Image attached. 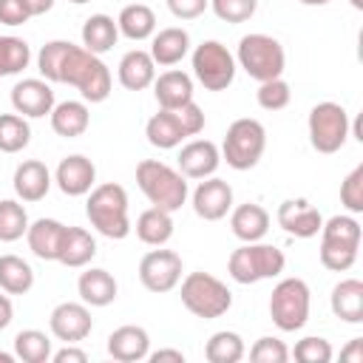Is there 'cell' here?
I'll use <instances>...</instances> for the list:
<instances>
[{
    "label": "cell",
    "mask_w": 363,
    "mask_h": 363,
    "mask_svg": "<svg viewBox=\"0 0 363 363\" xmlns=\"http://www.w3.org/2000/svg\"><path fill=\"white\" fill-rule=\"evenodd\" d=\"M255 99L264 111H284L292 99V91H289V82L275 77V79H267V82H258V91H255Z\"/></svg>",
    "instance_id": "obj_42"
},
{
    "label": "cell",
    "mask_w": 363,
    "mask_h": 363,
    "mask_svg": "<svg viewBox=\"0 0 363 363\" xmlns=\"http://www.w3.org/2000/svg\"><path fill=\"white\" fill-rule=\"evenodd\" d=\"M193 210L204 221H221L233 210V187L218 176L199 179V187L193 190Z\"/></svg>",
    "instance_id": "obj_13"
},
{
    "label": "cell",
    "mask_w": 363,
    "mask_h": 363,
    "mask_svg": "<svg viewBox=\"0 0 363 363\" xmlns=\"http://www.w3.org/2000/svg\"><path fill=\"white\" fill-rule=\"evenodd\" d=\"M94 255H96V241H94V235H91L88 230H82V227H68L57 261H60L62 267L79 269V267L91 264Z\"/></svg>",
    "instance_id": "obj_30"
},
{
    "label": "cell",
    "mask_w": 363,
    "mask_h": 363,
    "mask_svg": "<svg viewBox=\"0 0 363 363\" xmlns=\"http://www.w3.org/2000/svg\"><path fill=\"white\" fill-rule=\"evenodd\" d=\"M136 184L153 207L167 213H176L187 201V179L159 159H142L136 164Z\"/></svg>",
    "instance_id": "obj_3"
},
{
    "label": "cell",
    "mask_w": 363,
    "mask_h": 363,
    "mask_svg": "<svg viewBox=\"0 0 363 363\" xmlns=\"http://www.w3.org/2000/svg\"><path fill=\"white\" fill-rule=\"evenodd\" d=\"M176 20H196L207 11L210 0H164Z\"/></svg>",
    "instance_id": "obj_47"
},
{
    "label": "cell",
    "mask_w": 363,
    "mask_h": 363,
    "mask_svg": "<svg viewBox=\"0 0 363 363\" xmlns=\"http://www.w3.org/2000/svg\"><path fill=\"white\" fill-rule=\"evenodd\" d=\"M357 250H360V247L335 244V241H320L318 255H320V264H323L326 269H332V272H346V269L354 267V261H357Z\"/></svg>",
    "instance_id": "obj_41"
},
{
    "label": "cell",
    "mask_w": 363,
    "mask_h": 363,
    "mask_svg": "<svg viewBox=\"0 0 363 363\" xmlns=\"http://www.w3.org/2000/svg\"><path fill=\"white\" fill-rule=\"evenodd\" d=\"M298 3H303V6H326L329 0H298Z\"/></svg>",
    "instance_id": "obj_54"
},
{
    "label": "cell",
    "mask_w": 363,
    "mask_h": 363,
    "mask_svg": "<svg viewBox=\"0 0 363 363\" xmlns=\"http://www.w3.org/2000/svg\"><path fill=\"white\" fill-rule=\"evenodd\" d=\"M65 224L57 221V218H37L28 224L26 230V241H28V250L40 258V261H57L60 258V247H62V238H65Z\"/></svg>",
    "instance_id": "obj_20"
},
{
    "label": "cell",
    "mask_w": 363,
    "mask_h": 363,
    "mask_svg": "<svg viewBox=\"0 0 363 363\" xmlns=\"http://www.w3.org/2000/svg\"><path fill=\"white\" fill-rule=\"evenodd\" d=\"M116 77H119V85L128 88V91H145V88H150L153 79H156V62H153L150 51H142V48L128 51L119 60Z\"/></svg>",
    "instance_id": "obj_22"
},
{
    "label": "cell",
    "mask_w": 363,
    "mask_h": 363,
    "mask_svg": "<svg viewBox=\"0 0 363 363\" xmlns=\"http://www.w3.org/2000/svg\"><path fill=\"white\" fill-rule=\"evenodd\" d=\"M68 3H74V6H82V3H91V0H68Z\"/></svg>",
    "instance_id": "obj_57"
},
{
    "label": "cell",
    "mask_w": 363,
    "mask_h": 363,
    "mask_svg": "<svg viewBox=\"0 0 363 363\" xmlns=\"http://www.w3.org/2000/svg\"><path fill=\"white\" fill-rule=\"evenodd\" d=\"M176 162H179V173L184 179H207L218 170L221 150L210 139H190L187 145H182Z\"/></svg>",
    "instance_id": "obj_15"
},
{
    "label": "cell",
    "mask_w": 363,
    "mask_h": 363,
    "mask_svg": "<svg viewBox=\"0 0 363 363\" xmlns=\"http://www.w3.org/2000/svg\"><path fill=\"white\" fill-rule=\"evenodd\" d=\"M23 6L28 9V14H31V17H40V14H45V11H51V6H54V0H23Z\"/></svg>",
    "instance_id": "obj_53"
},
{
    "label": "cell",
    "mask_w": 363,
    "mask_h": 363,
    "mask_svg": "<svg viewBox=\"0 0 363 363\" xmlns=\"http://www.w3.org/2000/svg\"><path fill=\"white\" fill-rule=\"evenodd\" d=\"M267 150V130L258 119L241 116L235 119L221 142V159L233 170H252Z\"/></svg>",
    "instance_id": "obj_6"
},
{
    "label": "cell",
    "mask_w": 363,
    "mask_h": 363,
    "mask_svg": "<svg viewBox=\"0 0 363 363\" xmlns=\"http://www.w3.org/2000/svg\"><path fill=\"white\" fill-rule=\"evenodd\" d=\"M11 318H14V306H11V298L6 292V295H0V332L11 323Z\"/></svg>",
    "instance_id": "obj_52"
},
{
    "label": "cell",
    "mask_w": 363,
    "mask_h": 363,
    "mask_svg": "<svg viewBox=\"0 0 363 363\" xmlns=\"http://www.w3.org/2000/svg\"><path fill=\"white\" fill-rule=\"evenodd\" d=\"M309 142L318 153H337L349 139V113L337 102H318L309 111Z\"/></svg>",
    "instance_id": "obj_9"
},
{
    "label": "cell",
    "mask_w": 363,
    "mask_h": 363,
    "mask_svg": "<svg viewBox=\"0 0 363 363\" xmlns=\"http://www.w3.org/2000/svg\"><path fill=\"white\" fill-rule=\"evenodd\" d=\"M193 74L207 91H227L235 79V57L218 40H204L193 48Z\"/></svg>",
    "instance_id": "obj_10"
},
{
    "label": "cell",
    "mask_w": 363,
    "mask_h": 363,
    "mask_svg": "<svg viewBox=\"0 0 363 363\" xmlns=\"http://www.w3.org/2000/svg\"><path fill=\"white\" fill-rule=\"evenodd\" d=\"M235 65L244 68L255 82H267L284 74L286 65V54L284 45L269 37V34H244L238 40V51H235Z\"/></svg>",
    "instance_id": "obj_5"
},
{
    "label": "cell",
    "mask_w": 363,
    "mask_h": 363,
    "mask_svg": "<svg viewBox=\"0 0 363 363\" xmlns=\"http://www.w3.org/2000/svg\"><path fill=\"white\" fill-rule=\"evenodd\" d=\"M51 360H54V363H85L88 354H85L82 349H77L74 343H65V349L51 352Z\"/></svg>",
    "instance_id": "obj_49"
},
{
    "label": "cell",
    "mask_w": 363,
    "mask_h": 363,
    "mask_svg": "<svg viewBox=\"0 0 363 363\" xmlns=\"http://www.w3.org/2000/svg\"><path fill=\"white\" fill-rule=\"evenodd\" d=\"M286 267V255L275 244L250 241L230 252L227 272L235 284H258L267 278H278Z\"/></svg>",
    "instance_id": "obj_4"
},
{
    "label": "cell",
    "mask_w": 363,
    "mask_h": 363,
    "mask_svg": "<svg viewBox=\"0 0 363 363\" xmlns=\"http://www.w3.org/2000/svg\"><path fill=\"white\" fill-rule=\"evenodd\" d=\"M275 218L295 238H312V235L320 233V224H323V216L306 199H286V201H281Z\"/></svg>",
    "instance_id": "obj_17"
},
{
    "label": "cell",
    "mask_w": 363,
    "mask_h": 363,
    "mask_svg": "<svg viewBox=\"0 0 363 363\" xmlns=\"http://www.w3.org/2000/svg\"><path fill=\"white\" fill-rule=\"evenodd\" d=\"M210 9L224 23H247L255 14L258 0H210Z\"/></svg>",
    "instance_id": "obj_43"
},
{
    "label": "cell",
    "mask_w": 363,
    "mask_h": 363,
    "mask_svg": "<svg viewBox=\"0 0 363 363\" xmlns=\"http://www.w3.org/2000/svg\"><path fill=\"white\" fill-rule=\"evenodd\" d=\"M77 292H79L82 303H88V306H108V303L116 301L119 286H116V278H113L108 269L91 267V269H85V272L79 275Z\"/></svg>",
    "instance_id": "obj_25"
},
{
    "label": "cell",
    "mask_w": 363,
    "mask_h": 363,
    "mask_svg": "<svg viewBox=\"0 0 363 363\" xmlns=\"http://www.w3.org/2000/svg\"><path fill=\"white\" fill-rule=\"evenodd\" d=\"M340 360H349V363H363V337H354L343 352H340Z\"/></svg>",
    "instance_id": "obj_50"
},
{
    "label": "cell",
    "mask_w": 363,
    "mask_h": 363,
    "mask_svg": "<svg viewBox=\"0 0 363 363\" xmlns=\"http://www.w3.org/2000/svg\"><path fill=\"white\" fill-rule=\"evenodd\" d=\"M116 26H119V34H125L133 43H142V40L156 34V14L145 3H130L119 11Z\"/></svg>",
    "instance_id": "obj_31"
},
{
    "label": "cell",
    "mask_w": 363,
    "mask_h": 363,
    "mask_svg": "<svg viewBox=\"0 0 363 363\" xmlns=\"http://www.w3.org/2000/svg\"><path fill=\"white\" fill-rule=\"evenodd\" d=\"M57 105L54 91L45 79H20L11 88V108L14 113L26 116V119H43L51 113V108Z\"/></svg>",
    "instance_id": "obj_14"
},
{
    "label": "cell",
    "mask_w": 363,
    "mask_h": 363,
    "mask_svg": "<svg viewBox=\"0 0 363 363\" xmlns=\"http://www.w3.org/2000/svg\"><path fill=\"white\" fill-rule=\"evenodd\" d=\"M230 230L238 241L250 244V241H261L269 230V213L255 204V201H247V204H238L233 213H230Z\"/></svg>",
    "instance_id": "obj_24"
},
{
    "label": "cell",
    "mask_w": 363,
    "mask_h": 363,
    "mask_svg": "<svg viewBox=\"0 0 363 363\" xmlns=\"http://www.w3.org/2000/svg\"><path fill=\"white\" fill-rule=\"evenodd\" d=\"M28 20H31V14L23 6V0H0V23H6V26H23Z\"/></svg>",
    "instance_id": "obj_48"
},
{
    "label": "cell",
    "mask_w": 363,
    "mask_h": 363,
    "mask_svg": "<svg viewBox=\"0 0 363 363\" xmlns=\"http://www.w3.org/2000/svg\"><path fill=\"white\" fill-rule=\"evenodd\" d=\"M85 216L91 221V227L105 235V238H125L130 233V218H128V193L122 184L105 182V184H94L85 201Z\"/></svg>",
    "instance_id": "obj_1"
},
{
    "label": "cell",
    "mask_w": 363,
    "mask_h": 363,
    "mask_svg": "<svg viewBox=\"0 0 363 363\" xmlns=\"http://www.w3.org/2000/svg\"><path fill=\"white\" fill-rule=\"evenodd\" d=\"M153 96L159 102V108L164 111H176L187 102H193V79L190 74L179 71V68H170L164 74H159L153 79Z\"/></svg>",
    "instance_id": "obj_21"
},
{
    "label": "cell",
    "mask_w": 363,
    "mask_h": 363,
    "mask_svg": "<svg viewBox=\"0 0 363 363\" xmlns=\"http://www.w3.org/2000/svg\"><path fill=\"white\" fill-rule=\"evenodd\" d=\"M48 329L57 340L62 343H79L91 335L94 329V320H91V312H88V303H77V301H62L51 309V318H48Z\"/></svg>",
    "instance_id": "obj_12"
},
{
    "label": "cell",
    "mask_w": 363,
    "mask_h": 363,
    "mask_svg": "<svg viewBox=\"0 0 363 363\" xmlns=\"http://www.w3.org/2000/svg\"><path fill=\"white\" fill-rule=\"evenodd\" d=\"M190 51V34L179 26H170V28H162L153 34V43H150V57L156 65H176L187 57Z\"/></svg>",
    "instance_id": "obj_28"
},
{
    "label": "cell",
    "mask_w": 363,
    "mask_h": 363,
    "mask_svg": "<svg viewBox=\"0 0 363 363\" xmlns=\"http://www.w3.org/2000/svg\"><path fill=\"white\" fill-rule=\"evenodd\" d=\"M250 360L252 363H286L289 360V349L278 337H258L252 343V349H250Z\"/></svg>",
    "instance_id": "obj_46"
},
{
    "label": "cell",
    "mask_w": 363,
    "mask_h": 363,
    "mask_svg": "<svg viewBox=\"0 0 363 363\" xmlns=\"http://www.w3.org/2000/svg\"><path fill=\"white\" fill-rule=\"evenodd\" d=\"M31 142V128L20 113H0V150L20 153Z\"/></svg>",
    "instance_id": "obj_37"
},
{
    "label": "cell",
    "mask_w": 363,
    "mask_h": 363,
    "mask_svg": "<svg viewBox=\"0 0 363 363\" xmlns=\"http://www.w3.org/2000/svg\"><path fill=\"white\" fill-rule=\"evenodd\" d=\"M54 182L65 196H88L94 182H96V167L88 156L82 153H71L65 156L57 170H54Z\"/></svg>",
    "instance_id": "obj_16"
},
{
    "label": "cell",
    "mask_w": 363,
    "mask_h": 363,
    "mask_svg": "<svg viewBox=\"0 0 363 363\" xmlns=\"http://www.w3.org/2000/svg\"><path fill=\"white\" fill-rule=\"evenodd\" d=\"M34 286V269L20 255H0V289L9 295H26Z\"/></svg>",
    "instance_id": "obj_33"
},
{
    "label": "cell",
    "mask_w": 363,
    "mask_h": 363,
    "mask_svg": "<svg viewBox=\"0 0 363 363\" xmlns=\"http://www.w3.org/2000/svg\"><path fill=\"white\" fill-rule=\"evenodd\" d=\"M349 3H352V6H354V9H357V11H360V9H363V0H349Z\"/></svg>",
    "instance_id": "obj_56"
},
{
    "label": "cell",
    "mask_w": 363,
    "mask_h": 363,
    "mask_svg": "<svg viewBox=\"0 0 363 363\" xmlns=\"http://www.w3.org/2000/svg\"><path fill=\"white\" fill-rule=\"evenodd\" d=\"M108 354L119 363H136L150 354V335L142 326H119L108 335Z\"/></svg>",
    "instance_id": "obj_19"
},
{
    "label": "cell",
    "mask_w": 363,
    "mask_h": 363,
    "mask_svg": "<svg viewBox=\"0 0 363 363\" xmlns=\"http://www.w3.org/2000/svg\"><path fill=\"white\" fill-rule=\"evenodd\" d=\"M292 354H295V360H301V363H329L335 352H332V343H329L326 337L309 335V337H303V340L295 343Z\"/></svg>",
    "instance_id": "obj_44"
},
{
    "label": "cell",
    "mask_w": 363,
    "mask_h": 363,
    "mask_svg": "<svg viewBox=\"0 0 363 363\" xmlns=\"http://www.w3.org/2000/svg\"><path fill=\"white\" fill-rule=\"evenodd\" d=\"M312 292L303 278H284L272 286L269 295V318L281 332H298L309 320Z\"/></svg>",
    "instance_id": "obj_8"
},
{
    "label": "cell",
    "mask_w": 363,
    "mask_h": 363,
    "mask_svg": "<svg viewBox=\"0 0 363 363\" xmlns=\"http://www.w3.org/2000/svg\"><path fill=\"white\" fill-rule=\"evenodd\" d=\"M244 354H247L244 337L238 332H230V329H221V332L210 335V340L204 346V357L210 363H238Z\"/></svg>",
    "instance_id": "obj_34"
},
{
    "label": "cell",
    "mask_w": 363,
    "mask_h": 363,
    "mask_svg": "<svg viewBox=\"0 0 363 363\" xmlns=\"http://www.w3.org/2000/svg\"><path fill=\"white\" fill-rule=\"evenodd\" d=\"M182 303L196 318L213 320V318H221L224 312H230L233 292L227 289L224 281H218L216 275L199 269V272L184 275V281H182Z\"/></svg>",
    "instance_id": "obj_7"
},
{
    "label": "cell",
    "mask_w": 363,
    "mask_h": 363,
    "mask_svg": "<svg viewBox=\"0 0 363 363\" xmlns=\"http://www.w3.org/2000/svg\"><path fill=\"white\" fill-rule=\"evenodd\" d=\"M320 241H335V244H349L360 247V224L352 216H332L320 224Z\"/></svg>",
    "instance_id": "obj_40"
},
{
    "label": "cell",
    "mask_w": 363,
    "mask_h": 363,
    "mask_svg": "<svg viewBox=\"0 0 363 363\" xmlns=\"http://www.w3.org/2000/svg\"><path fill=\"white\" fill-rule=\"evenodd\" d=\"M145 136H147V142H150L153 147H159V150H170V147H179L190 133H187V128L182 125V119H179L176 111H164V108H159V113H153V116L147 119V125H145Z\"/></svg>",
    "instance_id": "obj_23"
},
{
    "label": "cell",
    "mask_w": 363,
    "mask_h": 363,
    "mask_svg": "<svg viewBox=\"0 0 363 363\" xmlns=\"http://www.w3.org/2000/svg\"><path fill=\"white\" fill-rule=\"evenodd\" d=\"M139 281L147 292H170L182 281V255L173 250H150L139 261Z\"/></svg>",
    "instance_id": "obj_11"
},
{
    "label": "cell",
    "mask_w": 363,
    "mask_h": 363,
    "mask_svg": "<svg viewBox=\"0 0 363 363\" xmlns=\"http://www.w3.org/2000/svg\"><path fill=\"white\" fill-rule=\"evenodd\" d=\"M28 213L20 201L14 199H3L0 201V241L3 244H11V241H20L28 230Z\"/></svg>",
    "instance_id": "obj_38"
},
{
    "label": "cell",
    "mask_w": 363,
    "mask_h": 363,
    "mask_svg": "<svg viewBox=\"0 0 363 363\" xmlns=\"http://www.w3.org/2000/svg\"><path fill=\"white\" fill-rule=\"evenodd\" d=\"M329 306L343 323H363V281L343 278L340 284H335Z\"/></svg>",
    "instance_id": "obj_27"
},
{
    "label": "cell",
    "mask_w": 363,
    "mask_h": 363,
    "mask_svg": "<svg viewBox=\"0 0 363 363\" xmlns=\"http://www.w3.org/2000/svg\"><path fill=\"white\" fill-rule=\"evenodd\" d=\"M136 238L147 247H164L173 238V213L150 207L136 218Z\"/></svg>",
    "instance_id": "obj_29"
},
{
    "label": "cell",
    "mask_w": 363,
    "mask_h": 363,
    "mask_svg": "<svg viewBox=\"0 0 363 363\" xmlns=\"http://www.w3.org/2000/svg\"><path fill=\"white\" fill-rule=\"evenodd\" d=\"M71 45L74 43H68V40H51V43H45L40 48V54H37V71L43 74L45 82H60V71H62V62H65Z\"/></svg>",
    "instance_id": "obj_39"
},
{
    "label": "cell",
    "mask_w": 363,
    "mask_h": 363,
    "mask_svg": "<svg viewBox=\"0 0 363 363\" xmlns=\"http://www.w3.org/2000/svg\"><path fill=\"white\" fill-rule=\"evenodd\" d=\"M14 360V354H6V352H0V363H11Z\"/></svg>",
    "instance_id": "obj_55"
},
{
    "label": "cell",
    "mask_w": 363,
    "mask_h": 363,
    "mask_svg": "<svg viewBox=\"0 0 363 363\" xmlns=\"http://www.w3.org/2000/svg\"><path fill=\"white\" fill-rule=\"evenodd\" d=\"M153 363H162V360H176V363H184V352L179 349H159V352H150L147 354Z\"/></svg>",
    "instance_id": "obj_51"
},
{
    "label": "cell",
    "mask_w": 363,
    "mask_h": 363,
    "mask_svg": "<svg viewBox=\"0 0 363 363\" xmlns=\"http://www.w3.org/2000/svg\"><path fill=\"white\" fill-rule=\"evenodd\" d=\"M31 62V48L14 34H0V77H14Z\"/></svg>",
    "instance_id": "obj_36"
},
{
    "label": "cell",
    "mask_w": 363,
    "mask_h": 363,
    "mask_svg": "<svg viewBox=\"0 0 363 363\" xmlns=\"http://www.w3.org/2000/svg\"><path fill=\"white\" fill-rule=\"evenodd\" d=\"M14 357L23 363H45L51 360V337L40 329H23L14 337Z\"/></svg>",
    "instance_id": "obj_35"
},
{
    "label": "cell",
    "mask_w": 363,
    "mask_h": 363,
    "mask_svg": "<svg viewBox=\"0 0 363 363\" xmlns=\"http://www.w3.org/2000/svg\"><path fill=\"white\" fill-rule=\"evenodd\" d=\"M51 128L57 136L62 139H77L88 130L91 125V113H88V105L79 102V99H65V102H57L51 108Z\"/></svg>",
    "instance_id": "obj_26"
},
{
    "label": "cell",
    "mask_w": 363,
    "mask_h": 363,
    "mask_svg": "<svg viewBox=\"0 0 363 363\" xmlns=\"http://www.w3.org/2000/svg\"><path fill=\"white\" fill-rule=\"evenodd\" d=\"M119 40V26L113 17L108 14H91L82 23V48H88L91 54H105L116 45Z\"/></svg>",
    "instance_id": "obj_32"
},
{
    "label": "cell",
    "mask_w": 363,
    "mask_h": 363,
    "mask_svg": "<svg viewBox=\"0 0 363 363\" xmlns=\"http://www.w3.org/2000/svg\"><path fill=\"white\" fill-rule=\"evenodd\" d=\"M340 204L349 213H363V164H357L340 182Z\"/></svg>",
    "instance_id": "obj_45"
},
{
    "label": "cell",
    "mask_w": 363,
    "mask_h": 363,
    "mask_svg": "<svg viewBox=\"0 0 363 363\" xmlns=\"http://www.w3.org/2000/svg\"><path fill=\"white\" fill-rule=\"evenodd\" d=\"M60 82L74 85L85 102H105L111 96V71L108 65L99 60V54H91L82 45H71L62 71H60Z\"/></svg>",
    "instance_id": "obj_2"
},
{
    "label": "cell",
    "mask_w": 363,
    "mask_h": 363,
    "mask_svg": "<svg viewBox=\"0 0 363 363\" xmlns=\"http://www.w3.org/2000/svg\"><path fill=\"white\" fill-rule=\"evenodd\" d=\"M14 193L20 201H43L51 190V170L40 159H26L14 167Z\"/></svg>",
    "instance_id": "obj_18"
}]
</instances>
